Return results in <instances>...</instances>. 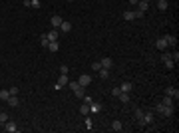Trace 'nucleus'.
Wrapping results in <instances>:
<instances>
[{
    "label": "nucleus",
    "instance_id": "1",
    "mask_svg": "<svg viewBox=\"0 0 179 133\" xmlns=\"http://www.w3.org/2000/svg\"><path fill=\"white\" fill-rule=\"evenodd\" d=\"M68 86H70V89L74 91V95H76V97H84V95H86V88H84V86H80L78 82H68Z\"/></svg>",
    "mask_w": 179,
    "mask_h": 133
},
{
    "label": "nucleus",
    "instance_id": "2",
    "mask_svg": "<svg viewBox=\"0 0 179 133\" xmlns=\"http://www.w3.org/2000/svg\"><path fill=\"white\" fill-rule=\"evenodd\" d=\"M157 111L161 113V115H165V117H169V115H173V105H163V103H157Z\"/></svg>",
    "mask_w": 179,
    "mask_h": 133
},
{
    "label": "nucleus",
    "instance_id": "3",
    "mask_svg": "<svg viewBox=\"0 0 179 133\" xmlns=\"http://www.w3.org/2000/svg\"><path fill=\"white\" fill-rule=\"evenodd\" d=\"M161 62L165 64V68H167V70H171V68L175 66V62H173V58H171V54H169V52H165V54L161 56Z\"/></svg>",
    "mask_w": 179,
    "mask_h": 133
},
{
    "label": "nucleus",
    "instance_id": "4",
    "mask_svg": "<svg viewBox=\"0 0 179 133\" xmlns=\"http://www.w3.org/2000/svg\"><path fill=\"white\" fill-rule=\"evenodd\" d=\"M68 82H70V80H68V74H62V76L58 78V82H56V86H54V88H56V89H62L64 86H68Z\"/></svg>",
    "mask_w": 179,
    "mask_h": 133
},
{
    "label": "nucleus",
    "instance_id": "5",
    "mask_svg": "<svg viewBox=\"0 0 179 133\" xmlns=\"http://www.w3.org/2000/svg\"><path fill=\"white\" fill-rule=\"evenodd\" d=\"M153 119H155V115L151 113V111H147V113H143V119H141V125L145 127V125H151L153 123Z\"/></svg>",
    "mask_w": 179,
    "mask_h": 133
},
{
    "label": "nucleus",
    "instance_id": "6",
    "mask_svg": "<svg viewBox=\"0 0 179 133\" xmlns=\"http://www.w3.org/2000/svg\"><path fill=\"white\" fill-rule=\"evenodd\" d=\"M163 38H165V42H167V48H175V46H177V36H173V34H165Z\"/></svg>",
    "mask_w": 179,
    "mask_h": 133
},
{
    "label": "nucleus",
    "instance_id": "7",
    "mask_svg": "<svg viewBox=\"0 0 179 133\" xmlns=\"http://www.w3.org/2000/svg\"><path fill=\"white\" fill-rule=\"evenodd\" d=\"M165 95H169V97H173V99L177 101V99H179V89L173 88V86H169V88L165 89Z\"/></svg>",
    "mask_w": 179,
    "mask_h": 133
},
{
    "label": "nucleus",
    "instance_id": "8",
    "mask_svg": "<svg viewBox=\"0 0 179 133\" xmlns=\"http://www.w3.org/2000/svg\"><path fill=\"white\" fill-rule=\"evenodd\" d=\"M4 129L8 133H16L18 131V125H16V121H10V119H8V121L4 123Z\"/></svg>",
    "mask_w": 179,
    "mask_h": 133
},
{
    "label": "nucleus",
    "instance_id": "9",
    "mask_svg": "<svg viewBox=\"0 0 179 133\" xmlns=\"http://www.w3.org/2000/svg\"><path fill=\"white\" fill-rule=\"evenodd\" d=\"M78 84H80V86H84V88H88L90 84H92V76L82 74V76H80V80H78Z\"/></svg>",
    "mask_w": 179,
    "mask_h": 133
},
{
    "label": "nucleus",
    "instance_id": "10",
    "mask_svg": "<svg viewBox=\"0 0 179 133\" xmlns=\"http://www.w3.org/2000/svg\"><path fill=\"white\" fill-rule=\"evenodd\" d=\"M100 111H102V103H100V101H92V103H90V113L96 115V113H100Z\"/></svg>",
    "mask_w": 179,
    "mask_h": 133
},
{
    "label": "nucleus",
    "instance_id": "11",
    "mask_svg": "<svg viewBox=\"0 0 179 133\" xmlns=\"http://www.w3.org/2000/svg\"><path fill=\"white\" fill-rule=\"evenodd\" d=\"M60 32H64V34H68V32H72V24L70 22H66V20H62V24H60V28H58Z\"/></svg>",
    "mask_w": 179,
    "mask_h": 133
},
{
    "label": "nucleus",
    "instance_id": "12",
    "mask_svg": "<svg viewBox=\"0 0 179 133\" xmlns=\"http://www.w3.org/2000/svg\"><path fill=\"white\" fill-rule=\"evenodd\" d=\"M50 22H52V28H60V24H62V16H58V14H54Z\"/></svg>",
    "mask_w": 179,
    "mask_h": 133
},
{
    "label": "nucleus",
    "instance_id": "13",
    "mask_svg": "<svg viewBox=\"0 0 179 133\" xmlns=\"http://www.w3.org/2000/svg\"><path fill=\"white\" fill-rule=\"evenodd\" d=\"M155 46H157V48H159L161 52H163V50H167V42H165V38H163V36H161V38H157Z\"/></svg>",
    "mask_w": 179,
    "mask_h": 133
},
{
    "label": "nucleus",
    "instance_id": "14",
    "mask_svg": "<svg viewBox=\"0 0 179 133\" xmlns=\"http://www.w3.org/2000/svg\"><path fill=\"white\" fill-rule=\"evenodd\" d=\"M50 52H58L60 50V44H58V40H52V42H48V46H46Z\"/></svg>",
    "mask_w": 179,
    "mask_h": 133
},
{
    "label": "nucleus",
    "instance_id": "15",
    "mask_svg": "<svg viewBox=\"0 0 179 133\" xmlns=\"http://www.w3.org/2000/svg\"><path fill=\"white\" fill-rule=\"evenodd\" d=\"M58 32H60L58 28H54V30H50V32L46 34V36H48V42H52V40H58Z\"/></svg>",
    "mask_w": 179,
    "mask_h": 133
},
{
    "label": "nucleus",
    "instance_id": "16",
    "mask_svg": "<svg viewBox=\"0 0 179 133\" xmlns=\"http://www.w3.org/2000/svg\"><path fill=\"white\" fill-rule=\"evenodd\" d=\"M102 68H106V70H112V66H114V62H112V58H104L102 62Z\"/></svg>",
    "mask_w": 179,
    "mask_h": 133
},
{
    "label": "nucleus",
    "instance_id": "17",
    "mask_svg": "<svg viewBox=\"0 0 179 133\" xmlns=\"http://www.w3.org/2000/svg\"><path fill=\"white\" fill-rule=\"evenodd\" d=\"M18 103H20L18 95H10V97H8V105H10V107H18Z\"/></svg>",
    "mask_w": 179,
    "mask_h": 133
},
{
    "label": "nucleus",
    "instance_id": "18",
    "mask_svg": "<svg viewBox=\"0 0 179 133\" xmlns=\"http://www.w3.org/2000/svg\"><path fill=\"white\" fill-rule=\"evenodd\" d=\"M120 89H122V91H126V93H130V91L134 89V86H132V82H124V84L120 86Z\"/></svg>",
    "mask_w": 179,
    "mask_h": 133
},
{
    "label": "nucleus",
    "instance_id": "19",
    "mask_svg": "<svg viewBox=\"0 0 179 133\" xmlns=\"http://www.w3.org/2000/svg\"><path fill=\"white\" fill-rule=\"evenodd\" d=\"M137 6H139V10H141V12H145V10L149 8V2H147V0H139V2H137Z\"/></svg>",
    "mask_w": 179,
    "mask_h": 133
},
{
    "label": "nucleus",
    "instance_id": "20",
    "mask_svg": "<svg viewBox=\"0 0 179 133\" xmlns=\"http://www.w3.org/2000/svg\"><path fill=\"white\" fill-rule=\"evenodd\" d=\"M118 97H120V101H122V103H130V93H126V91H122V93H120Z\"/></svg>",
    "mask_w": 179,
    "mask_h": 133
},
{
    "label": "nucleus",
    "instance_id": "21",
    "mask_svg": "<svg viewBox=\"0 0 179 133\" xmlns=\"http://www.w3.org/2000/svg\"><path fill=\"white\" fill-rule=\"evenodd\" d=\"M112 129H114V131H124V125H122V121H118V119H116V121L112 123Z\"/></svg>",
    "mask_w": 179,
    "mask_h": 133
},
{
    "label": "nucleus",
    "instance_id": "22",
    "mask_svg": "<svg viewBox=\"0 0 179 133\" xmlns=\"http://www.w3.org/2000/svg\"><path fill=\"white\" fill-rule=\"evenodd\" d=\"M167 6H169L167 0H157V8H159V10H167Z\"/></svg>",
    "mask_w": 179,
    "mask_h": 133
},
{
    "label": "nucleus",
    "instance_id": "23",
    "mask_svg": "<svg viewBox=\"0 0 179 133\" xmlns=\"http://www.w3.org/2000/svg\"><path fill=\"white\" fill-rule=\"evenodd\" d=\"M98 74H100V78H102V80H108V78H110V70H106V68H102Z\"/></svg>",
    "mask_w": 179,
    "mask_h": 133
},
{
    "label": "nucleus",
    "instance_id": "24",
    "mask_svg": "<svg viewBox=\"0 0 179 133\" xmlns=\"http://www.w3.org/2000/svg\"><path fill=\"white\" fill-rule=\"evenodd\" d=\"M8 97H10V91L8 89H0V99L2 101H8Z\"/></svg>",
    "mask_w": 179,
    "mask_h": 133
},
{
    "label": "nucleus",
    "instance_id": "25",
    "mask_svg": "<svg viewBox=\"0 0 179 133\" xmlns=\"http://www.w3.org/2000/svg\"><path fill=\"white\" fill-rule=\"evenodd\" d=\"M124 20L132 22V20H135V14H134V12H124Z\"/></svg>",
    "mask_w": 179,
    "mask_h": 133
},
{
    "label": "nucleus",
    "instance_id": "26",
    "mask_svg": "<svg viewBox=\"0 0 179 133\" xmlns=\"http://www.w3.org/2000/svg\"><path fill=\"white\" fill-rule=\"evenodd\" d=\"M80 113H82V115H90V105L88 103H84V105L80 107Z\"/></svg>",
    "mask_w": 179,
    "mask_h": 133
},
{
    "label": "nucleus",
    "instance_id": "27",
    "mask_svg": "<svg viewBox=\"0 0 179 133\" xmlns=\"http://www.w3.org/2000/svg\"><path fill=\"white\" fill-rule=\"evenodd\" d=\"M161 103H163V105H173V97H169V95H165V97L161 99Z\"/></svg>",
    "mask_w": 179,
    "mask_h": 133
},
{
    "label": "nucleus",
    "instance_id": "28",
    "mask_svg": "<svg viewBox=\"0 0 179 133\" xmlns=\"http://www.w3.org/2000/svg\"><path fill=\"white\" fill-rule=\"evenodd\" d=\"M135 119H137L139 125H141V119H143V111H141V109H135ZM141 127H143V125H141Z\"/></svg>",
    "mask_w": 179,
    "mask_h": 133
},
{
    "label": "nucleus",
    "instance_id": "29",
    "mask_svg": "<svg viewBox=\"0 0 179 133\" xmlns=\"http://www.w3.org/2000/svg\"><path fill=\"white\" fill-rule=\"evenodd\" d=\"M92 127H94V121H92V117H90V115H86V129H88V131H92Z\"/></svg>",
    "mask_w": 179,
    "mask_h": 133
},
{
    "label": "nucleus",
    "instance_id": "30",
    "mask_svg": "<svg viewBox=\"0 0 179 133\" xmlns=\"http://www.w3.org/2000/svg\"><path fill=\"white\" fill-rule=\"evenodd\" d=\"M92 70H94V72H100V70H102V64H100V62H94V64H92Z\"/></svg>",
    "mask_w": 179,
    "mask_h": 133
},
{
    "label": "nucleus",
    "instance_id": "31",
    "mask_svg": "<svg viewBox=\"0 0 179 133\" xmlns=\"http://www.w3.org/2000/svg\"><path fill=\"white\" fill-rule=\"evenodd\" d=\"M0 121H2V123L8 121V113H6V111H0Z\"/></svg>",
    "mask_w": 179,
    "mask_h": 133
},
{
    "label": "nucleus",
    "instance_id": "32",
    "mask_svg": "<svg viewBox=\"0 0 179 133\" xmlns=\"http://www.w3.org/2000/svg\"><path fill=\"white\" fill-rule=\"evenodd\" d=\"M40 44L44 46V48L48 46V36H46V34H42V36H40Z\"/></svg>",
    "mask_w": 179,
    "mask_h": 133
},
{
    "label": "nucleus",
    "instance_id": "33",
    "mask_svg": "<svg viewBox=\"0 0 179 133\" xmlns=\"http://www.w3.org/2000/svg\"><path fill=\"white\" fill-rule=\"evenodd\" d=\"M120 93H122V89L120 88H112V95H114V97H118Z\"/></svg>",
    "mask_w": 179,
    "mask_h": 133
},
{
    "label": "nucleus",
    "instance_id": "34",
    "mask_svg": "<svg viewBox=\"0 0 179 133\" xmlns=\"http://www.w3.org/2000/svg\"><path fill=\"white\" fill-rule=\"evenodd\" d=\"M171 58H173V62H175V64L179 62V52H177V50H175V52H171Z\"/></svg>",
    "mask_w": 179,
    "mask_h": 133
},
{
    "label": "nucleus",
    "instance_id": "35",
    "mask_svg": "<svg viewBox=\"0 0 179 133\" xmlns=\"http://www.w3.org/2000/svg\"><path fill=\"white\" fill-rule=\"evenodd\" d=\"M68 72H70V68H68V66H64V64H62V66H60V74H68Z\"/></svg>",
    "mask_w": 179,
    "mask_h": 133
},
{
    "label": "nucleus",
    "instance_id": "36",
    "mask_svg": "<svg viewBox=\"0 0 179 133\" xmlns=\"http://www.w3.org/2000/svg\"><path fill=\"white\" fill-rule=\"evenodd\" d=\"M32 6L38 10V8H42V2H40V0H32Z\"/></svg>",
    "mask_w": 179,
    "mask_h": 133
},
{
    "label": "nucleus",
    "instance_id": "37",
    "mask_svg": "<svg viewBox=\"0 0 179 133\" xmlns=\"http://www.w3.org/2000/svg\"><path fill=\"white\" fill-rule=\"evenodd\" d=\"M8 91H10V95H18V88H16V86H12Z\"/></svg>",
    "mask_w": 179,
    "mask_h": 133
},
{
    "label": "nucleus",
    "instance_id": "38",
    "mask_svg": "<svg viewBox=\"0 0 179 133\" xmlns=\"http://www.w3.org/2000/svg\"><path fill=\"white\" fill-rule=\"evenodd\" d=\"M134 14H135V18H143V12H141V10H139V8H137V10H135Z\"/></svg>",
    "mask_w": 179,
    "mask_h": 133
},
{
    "label": "nucleus",
    "instance_id": "39",
    "mask_svg": "<svg viewBox=\"0 0 179 133\" xmlns=\"http://www.w3.org/2000/svg\"><path fill=\"white\" fill-rule=\"evenodd\" d=\"M92 101H94V99H92V97H90V95H84V103H88V105H90V103H92Z\"/></svg>",
    "mask_w": 179,
    "mask_h": 133
},
{
    "label": "nucleus",
    "instance_id": "40",
    "mask_svg": "<svg viewBox=\"0 0 179 133\" xmlns=\"http://www.w3.org/2000/svg\"><path fill=\"white\" fill-rule=\"evenodd\" d=\"M130 2H132V4H137V2H139V0H130Z\"/></svg>",
    "mask_w": 179,
    "mask_h": 133
},
{
    "label": "nucleus",
    "instance_id": "41",
    "mask_svg": "<svg viewBox=\"0 0 179 133\" xmlns=\"http://www.w3.org/2000/svg\"><path fill=\"white\" fill-rule=\"evenodd\" d=\"M66 2H74V0H66Z\"/></svg>",
    "mask_w": 179,
    "mask_h": 133
},
{
    "label": "nucleus",
    "instance_id": "42",
    "mask_svg": "<svg viewBox=\"0 0 179 133\" xmlns=\"http://www.w3.org/2000/svg\"><path fill=\"white\" fill-rule=\"evenodd\" d=\"M2 125H4V123H2V121H0V127H2Z\"/></svg>",
    "mask_w": 179,
    "mask_h": 133
}]
</instances>
